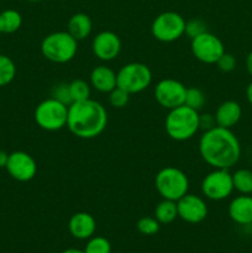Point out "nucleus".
Segmentation results:
<instances>
[{
	"mask_svg": "<svg viewBox=\"0 0 252 253\" xmlns=\"http://www.w3.org/2000/svg\"><path fill=\"white\" fill-rule=\"evenodd\" d=\"M27 1H31V2H39V1H42V0H27Z\"/></svg>",
	"mask_w": 252,
	"mask_h": 253,
	"instance_id": "37",
	"label": "nucleus"
},
{
	"mask_svg": "<svg viewBox=\"0 0 252 253\" xmlns=\"http://www.w3.org/2000/svg\"><path fill=\"white\" fill-rule=\"evenodd\" d=\"M242 116V108L237 101L226 100L217 106L214 114L216 126L224 128H232Z\"/></svg>",
	"mask_w": 252,
	"mask_h": 253,
	"instance_id": "17",
	"label": "nucleus"
},
{
	"mask_svg": "<svg viewBox=\"0 0 252 253\" xmlns=\"http://www.w3.org/2000/svg\"><path fill=\"white\" fill-rule=\"evenodd\" d=\"M16 76V66L6 54H0V86L11 83Z\"/></svg>",
	"mask_w": 252,
	"mask_h": 253,
	"instance_id": "23",
	"label": "nucleus"
},
{
	"mask_svg": "<svg viewBox=\"0 0 252 253\" xmlns=\"http://www.w3.org/2000/svg\"><path fill=\"white\" fill-rule=\"evenodd\" d=\"M68 230L77 240H88L94 236L96 230V221L89 212L78 211L71 216L68 221Z\"/></svg>",
	"mask_w": 252,
	"mask_h": 253,
	"instance_id": "15",
	"label": "nucleus"
},
{
	"mask_svg": "<svg viewBox=\"0 0 252 253\" xmlns=\"http://www.w3.org/2000/svg\"><path fill=\"white\" fill-rule=\"evenodd\" d=\"M199 155L212 168L230 169L241 157V145L231 128L220 126L204 131L199 140Z\"/></svg>",
	"mask_w": 252,
	"mask_h": 253,
	"instance_id": "1",
	"label": "nucleus"
},
{
	"mask_svg": "<svg viewBox=\"0 0 252 253\" xmlns=\"http://www.w3.org/2000/svg\"><path fill=\"white\" fill-rule=\"evenodd\" d=\"M5 169L10 177L17 182H30L37 173V163L30 153L25 151H14L9 153Z\"/></svg>",
	"mask_w": 252,
	"mask_h": 253,
	"instance_id": "12",
	"label": "nucleus"
},
{
	"mask_svg": "<svg viewBox=\"0 0 252 253\" xmlns=\"http://www.w3.org/2000/svg\"><path fill=\"white\" fill-rule=\"evenodd\" d=\"M205 101H207V96H205L204 91H203L202 89L197 88V86L187 88L184 105L199 111L200 109H203V106L205 105Z\"/></svg>",
	"mask_w": 252,
	"mask_h": 253,
	"instance_id": "25",
	"label": "nucleus"
},
{
	"mask_svg": "<svg viewBox=\"0 0 252 253\" xmlns=\"http://www.w3.org/2000/svg\"><path fill=\"white\" fill-rule=\"evenodd\" d=\"M22 25V16L17 10L6 9L0 12V34H14Z\"/></svg>",
	"mask_w": 252,
	"mask_h": 253,
	"instance_id": "20",
	"label": "nucleus"
},
{
	"mask_svg": "<svg viewBox=\"0 0 252 253\" xmlns=\"http://www.w3.org/2000/svg\"><path fill=\"white\" fill-rule=\"evenodd\" d=\"M178 217L188 224H200L208 216V205L202 197L187 193L177 200Z\"/></svg>",
	"mask_w": 252,
	"mask_h": 253,
	"instance_id": "13",
	"label": "nucleus"
},
{
	"mask_svg": "<svg viewBox=\"0 0 252 253\" xmlns=\"http://www.w3.org/2000/svg\"><path fill=\"white\" fill-rule=\"evenodd\" d=\"M155 187L162 199L177 202L189 190V179L182 169L167 166L156 174Z\"/></svg>",
	"mask_w": 252,
	"mask_h": 253,
	"instance_id": "5",
	"label": "nucleus"
},
{
	"mask_svg": "<svg viewBox=\"0 0 252 253\" xmlns=\"http://www.w3.org/2000/svg\"><path fill=\"white\" fill-rule=\"evenodd\" d=\"M93 30V22L89 15L84 12H77L72 15L67 24V31L71 36H73L77 41H82L89 37Z\"/></svg>",
	"mask_w": 252,
	"mask_h": 253,
	"instance_id": "19",
	"label": "nucleus"
},
{
	"mask_svg": "<svg viewBox=\"0 0 252 253\" xmlns=\"http://www.w3.org/2000/svg\"><path fill=\"white\" fill-rule=\"evenodd\" d=\"M78 51V41L68 31L51 32L41 42V53L47 61L57 64L71 62Z\"/></svg>",
	"mask_w": 252,
	"mask_h": 253,
	"instance_id": "4",
	"label": "nucleus"
},
{
	"mask_svg": "<svg viewBox=\"0 0 252 253\" xmlns=\"http://www.w3.org/2000/svg\"><path fill=\"white\" fill-rule=\"evenodd\" d=\"M108 125V113L103 104L94 99L76 101L68 106L67 127L76 137L91 140L104 132Z\"/></svg>",
	"mask_w": 252,
	"mask_h": 253,
	"instance_id": "2",
	"label": "nucleus"
},
{
	"mask_svg": "<svg viewBox=\"0 0 252 253\" xmlns=\"http://www.w3.org/2000/svg\"><path fill=\"white\" fill-rule=\"evenodd\" d=\"M185 20L175 11H165L155 17L151 25V34L157 41L170 43L184 35Z\"/></svg>",
	"mask_w": 252,
	"mask_h": 253,
	"instance_id": "8",
	"label": "nucleus"
},
{
	"mask_svg": "<svg viewBox=\"0 0 252 253\" xmlns=\"http://www.w3.org/2000/svg\"><path fill=\"white\" fill-rule=\"evenodd\" d=\"M152 83V72L150 67L141 62L125 64L116 73V86L128 94H138L146 90Z\"/></svg>",
	"mask_w": 252,
	"mask_h": 253,
	"instance_id": "7",
	"label": "nucleus"
},
{
	"mask_svg": "<svg viewBox=\"0 0 252 253\" xmlns=\"http://www.w3.org/2000/svg\"><path fill=\"white\" fill-rule=\"evenodd\" d=\"M84 253H111V245L108 239L103 236H91L88 239Z\"/></svg>",
	"mask_w": 252,
	"mask_h": 253,
	"instance_id": "26",
	"label": "nucleus"
},
{
	"mask_svg": "<svg viewBox=\"0 0 252 253\" xmlns=\"http://www.w3.org/2000/svg\"><path fill=\"white\" fill-rule=\"evenodd\" d=\"M155 99L162 108L170 110L184 104L187 86L173 78L161 79L155 86Z\"/></svg>",
	"mask_w": 252,
	"mask_h": 253,
	"instance_id": "11",
	"label": "nucleus"
},
{
	"mask_svg": "<svg viewBox=\"0 0 252 253\" xmlns=\"http://www.w3.org/2000/svg\"><path fill=\"white\" fill-rule=\"evenodd\" d=\"M155 217L161 225L172 224L178 217L177 202L162 199V202L158 203L157 207H156Z\"/></svg>",
	"mask_w": 252,
	"mask_h": 253,
	"instance_id": "21",
	"label": "nucleus"
},
{
	"mask_svg": "<svg viewBox=\"0 0 252 253\" xmlns=\"http://www.w3.org/2000/svg\"><path fill=\"white\" fill-rule=\"evenodd\" d=\"M7 158H9V153L5 152L4 150H0V169L6 167Z\"/></svg>",
	"mask_w": 252,
	"mask_h": 253,
	"instance_id": "33",
	"label": "nucleus"
},
{
	"mask_svg": "<svg viewBox=\"0 0 252 253\" xmlns=\"http://www.w3.org/2000/svg\"><path fill=\"white\" fill-rule=\"evenodd\" d=\"M52 98L57 99L61 103L66 104L67 106H69L72 104V98H71V91H69V84L68 83H59L57 84L53 88L52 91Z\"/></svg>",
	"mask_w": 252,
	"mask_h": 253,
	"instance_id": "30",
	"label": "nucleus"
},
{
	"mask_svg": "<svg viewBox=\"0 0 252 253\" xmlns=\"http://www.w3.org/2000/svg\"><path fill=\"white\" fill-rule=\"evenodd\" d=\"M246 69L250 76L252 77V51L246 57Z\"/></svg>",
	"mask_w": 252,
	"mask_h": 253,
	"instance_id": "34",
	"label": "nucleus"
},
{
	"mask_svg": "<svg viewBox=\"0 0 252 253\" xmlns=\"http://www.w3.org/2000/svg\"><path fill=\"white\" fill-rule=\"evenodd\" d=\"M246 98H247V101L250 103V105L252 106V82L247 85L246 88Z\"/></svg>",
	"mask_w": 252,
	"mask_h": 253,
	"instance_id": "35",
	"label": "nucleus"
},
{
	"mask_svg": "<svg viewBox=\"0 0 252 253\" xmlns=\"http://www.w3.org/2000/svg\"><path fill=\"white\" fill-rule=\"evenodd\" d=\"M190 49L195 59L205 64H215L225 53V46L221 40L209 31L192 39Z\"/></svg>",
	"mask_w": 252,
	"mask_h": 253,
	"instance_id": "10",
	"label": "nucleus"
},
{
	"mask_svg": "<svg viewBox=\"0 0 252 253\" xmlns=\"http://www.w3.org/2000/svg\"><path fill=\"white\" fill-rule=\"evenodd\" d=\"M61 253H84V251H82V250H77V249H67Z\"/></svg>",
	"mask_w": 252,
	"mask_h": 253,
	"instance_id": "36",
	"label": "nucleus"
},
{
	"mask_svg": "<svg viewBox=\"0 0 252 253\" xmlns=\"http://www.w3.org/2000/svg\"><path fill=\"white\" fill-rule=\"evenodd\" d=\"M229 216L235 224L250 225L252 224V197L241 194L234 198L227 208Z\"/></svg>",
	"mask_w": 252,
	"mask_h": 253,
	"instance_id": "16",
	"label": "nucleus"
},
{
	"mask_svg": "<svg viewBox=\"0 0 252 253\" xmlns=\"http://www.w3.org/2000/svg\"><path fill=\"white\" fill-rule=\"evenodd\" d=\"M68 106L54 98L42 100L34 113L35 123L40 128L49 132L59 131L67 126Z\"/></svg>",
	"mask_w": 252,
	"mask_h": 253,
	"instance_id": "6",
	"label": "nucleus"
},
{
	"mask_svg": "<svg viewBox=\"0 0 252 253\" xmlns=\"http://www.w3.org/2000/svg\"><path fill=\"white\" fill-rule=\"evenodd\" d=\"M207 24H205L204 20L202 19H190L188 21H185V31L184 35H187L190 40L194 39V37L199 36V35L207 32Z\"/></svg>",
	"mask_w": 252,
	"mask_h": 253,
	"instance_id": "29",
	"label": "nucleus"
},
{
	"mask_svg": "<svg viewBox=\"0 0 252 253\" xmlns=\"http://www.w3.org/2000/svg\"><path fill=\"white\" fill-rule=\"evenodd\" d=\"M234 189L240 194H252V170L247 168H240L232 173Z\"/></svg>",
	"mask_w": 252,
	"mask_h": 253,
	"instance_id": "22",
	"label": "nucleus"
},
{
	"mask_svg": "<svg viewBox=\"0 0 252 253\" xmlns=\"http://www.w3.org/2000/svg\"><path fill=\"white\" fill-rule=\"evenodd\" d=\"M215 64H216L217 68L221 72H224V73H230V72H232L236 68V58H235L231 53L225 52V53L217 59V62Z\"/></svg>",
	"mask_w": 252,
	"mask_h": 253,
	"instance_id": "31",
	"label": "nucleus"
},
{
	"mask_svg": "<svg viewBox=\"0 0 252 253\" xmlns=\"http://www.w3.org/2000/svg\"><path fill=\"white\" fill-rule=\"evenodd\" d=\"M121 48H123V43H121L120 37L113 31L99 32L91 42L93 54L103 62H110L118 58Z\"/></svg>",
	"mask_w": 252,
	"mask_h": 253,
	"instance_id": "14",
	"label": "nucleus"
},
{
	"mask_svg": "<svg viewBox=\"0 0 252 253\" xmlns=\"http://www.w3.org/2000/svg\"><path fill=\"white\" fill-rule=\"evenodd\" d=\"M216 123H215V118L211 114H199V130L208 131L210 128L215 127Z\"/></svg>",
	"mask_w": 252,
	"mask_h": 253,
	"instance_id": "32",
	"label": "nucleus"
},
{
	"mask_svg": "<svg viewBox=\"0 0 252 253\" xmlns=\"http://www.w3.org/2000/svg\"><path fill=\"white\" fill-rule=\"evenodd\" d=\"M90 85L100 93H110L116 88V73L108 66H96L90 72Z\"/></svg>",
	"mask_w": 252,
	"mask_h": 253,
	"instance_id": "18",
	"label": "nucleus"
},
{
	"mask_svg": "<svg viewBox=\"0 0 252 253\" xmlns=\"http://www.w3.org/2000/svg\"><path fill=\"white\" fill-rule=\"evenodd\" d=\"M200 189L203 195L209 200L220 202L227 199L235 190L232 173L224 168H214L203 178Z\"/></svg>",
	"mask_w": 252,
	"mask_h": 253,
	"instance_id": "9",
	"label": "nucleus"
},
{
	"mask_svg": "<svg viewBox=\"0 0 252 253\" xmlns=\"http://www.w3.org/2000/svg\"><path fill=\"white\" fill-rule=\"evenodd\" d=\"M128 100H130V94L125 91L124 89L116 86L115 89L109 93V103L113 108L115 109H123L127 105Z\"/></svg>",
	"mask_w": 252,
	"mask_h": 253,
	"instance_id": "28",
	"label": "nucleus"
},
{
	"mask_svg": "<svg viewBox=\"0 0 252 253\" xmlns=\"http://www.w3.org/2000/svg\"><path fill=\"white\" fill-rule=\"evenodd\" d=\"M138 232L146 236H152L160 231L161 224L156 220L155 216H143L138 219L137 224H136Z\"/></svg>",
	"mask_w": 252,
	"mask_h": 253,
	"instance_id": "27",
	"label": "nucleus"
},
{
	"mask_svg": "<svg viewBox=\"0 0 252 253\" xmlns=\"http://www.w3.org/2000/svg\"><path fill=\"white\" fill-rule=\"evenodd\" d=\"M69 84L72 103L86 100L90 98V85L83 79H74Z\"/></svg>",
	"mask_w": 252,
	"mask_h": 253,
	"instance_id": "24",
	"label": "nucleus"
},
{
	"mask_svg": "<svg viewBox=\"0 0 252 253\" xmlns=\"http://www.w3.org/2000/svg\"><path fill=\"white\" fill-rule=\"evenodd\" d=\"M165 130L169 138L178 142L190 140L199 131V111L184 104L170 109L166 116Z\"/></svg>",
	"mask_w": 252,
	"mask_h": 253,
	"instance_id": "3",
	"label": "nucleus"
}]
</instances>
